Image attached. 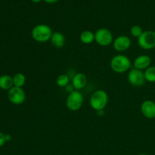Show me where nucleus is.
<instances>
[{
  "mask_svg": "<svg viewBox=\"0 0 155 155\" xmlns=\"http://www.w3.org/2000/svg\"><path fill=\"white\" fill-rule=\"evenodd\" d=\"M110 68L117 74H124L130 69L132 66L131 60L124 54H117L110 60Z\"/></svg>",
  "mask_w": 155,
  "mask_h": 155,
  "instance_id": "obj_1",
  "label": "nucleus"
},
{
  "mask_svg": "<svg viewBox=\"0 0 155 155\" xmlns=\"http://www.w3.org/2000/svg\"><path fill=\"white\" fill-rule=\"evenodd\" d=\"M52 33V30L49 26L40 24L33 27L31 32V36L36 42L43 43L50 40Z\"/></svg>",
  "mask_w": 155,
  "mask_h": 155,
  "instance_id": "obj_2",
  "label": "nucleus"
},
{
  "mask_svg": "<svg viewBox=\"0 0 155 155\" xmlns=\"http://www.w3.org/2000/svg\"><path fill=\"white\" fill-rule=\"evenodd\" d=\"M108 95L104 90H96L93 92L89 99V104L93 110H104L108 104Z\"/></svg>",
  "mask_w": 155,
  "mask_h": 155,
  "instance_id": "obj_3",
  "label": "nucleus"
},
{
  "mask_svg": "<svg viewBox=\"0 0 155 155\" xmlns=\"http://www.w3.org/2000/svg\"><path fill=\"white\" fill-rule=\"evenodd\" d=\"M83 104V94L78 90L72 91L68 94L66 99V106L71 111H77Z\"/></svg>",
  "mask_w": 155,
  "mask_h": 155,
  "instance_id": "obj_4",
  "label": "nucleus"
},
{
  "mask_svg": "<svg viewBox=\"0 0 155 155\" xmlns=\"http://www.w3.org/2000/svg\"><path fill=\"white\" fill-rule=\"evenodd\" d=\"M138 45L145 50H151L155 48V31L146 30L138 38Z\"/></svg>",
  "mask_w": 155,
  "mask_h": 155,
  "instance_id": "obj_5",
  "label": "nucleus"
},
{
  "mask_svg": "<svg viewBox=\"0 0 155 155\" xmlns=\"http://www.w3.org/2000/svg\"><path fill=\"white\" fill-rule=\"evenodd\" d=\"M95 42L101 46H107L113 43V33L107 28L98 29L95 33Z\"/></svg>",
  "mask_w": 155,
  "mask_h": 155,
  "instance_id": "obj_6",
  "label": "nucleus"
},
{
  "mask_svg": "<svg viewBox=\"0 0 155 155\" xmlns=\"http://www.w3.org/2000/svg\"><path fill=\"white\" fill-rule=\"evenodd\" d=\"M8 98L12 104L20 105L25 101L26 93L22 88L13 86L8 91Z\"/></svg>",
  "mask_w": 155,
  "mask_h": 155,
  "instance_id": "obj_7",
  "label": "nucleus"
},
{
  "mask_svg": "<svg viewBox=\"0 0 155 155\" xmlns=\"http://www.w3.org/2000/svg\"><path fill=\"white\" fill-rule=\"evenodd\" d=\"M128 81L132 86H136V87L144 86L146 82L145 74L142 71L133 68L130 70L128 74Z\"/></svg>",
  "mask_w": 155,
  "mask_h": 155,
  "instance_id": "obj_8",
  "label": "nucleus"
},
{
  "mask_svg": "<svg viewBox=\"0 0 155 155\" xmlns=\"http://www.w3.org/2000/svg\"><path fill=\"white\" fill-rule=\"evenodd\" d=\"M131 39L126 35H120L114 39L113 46L117 51L124 52L128 50L131 46Z\"/></svg>",
  "mask_w": 155,
  "mask_h": 155,
  "instance_id": "obj_9",
  "label": "nucleus"
},
{
  "mask_svg": "<svg viewBox=\"0 0 155 155\" xmlns=\"http://www.w3.org/2000/svg\"><path fill=\"white\" fill-rule=\"evenodd\" d=\"M141 112L147 119L155 118V102L152 100H145L141 104Z\"/></svg>",
  "mask_w": 155,
  "mask_h": 155,
  "instance_id": "obj_10",
  "label": "nucleus"
},
{
  "mask_svg": "<svg viewBox=\"0 0 155 155\" xmlns=\"http://www.w3.org/2000/svg\"><path fill=\"white\" fill-rule=\"evenodd\" d=\"M151 58L146 54H142L135 58L133 61V67L134 68L143 71L146 70L151 66Z\"/></svg>",
  "mask_w": 155,
  "mask_h": 155,
  "instance_id": "obj_11",
  "label": "nucleus"
},
{
  "mask_svg": "<svg viewBox=\"0 0 155 155\" xmlns=\"http://www.w3.org/2000/svg\"><path fill=\"white\" fill-rule=\"evenodd\" d=\"M87 84V77L83 73H77L72 79V86L75 90H81Z\"/></svg>",
  "mask_w": 155,
  "mask_h": 155,
  "instance_id": "obj_12",
  "label": "nucleus"
},
{
  "mask_svg": "<svg viewBox=\"0 0 155 155\" xmlns=\"http://www.w3.org/2000/svg\"><path fill=\"white\" fill-rule=\"evenodd\" d=\"M51 45L57 48H63L66 43V38L61 32H54L50 39Z\"/></svg>",
  "mask_w": 155,
  "mask_h": 155,
  "instance_id": "obj_13",
  "label": "nucleus"
},
{
  "mask_svg": "<svg viewBox=\"0 0 155 155\" xmlns=\"http://www.w3.org/2000/svg\"><path fill=\"white\" fill-rule=\"evenodd\" d=\"M13 86V77L7 75V74L0 76V89H2V90L8 91Z\"/></svg>",
  "mask_w": 155,
  "mask_h": 155,
  "instance_id": "obj_14",
  "label": "nucleus"
},
{
  "mask_svg": "<svg viewBox=\"0 0 155 155\" xmlns=\"http://www.w3.org/2000/svg\"><path fill=\"white\" fill-rule=\"evenodd\" d=\"M80 39L82 43L85 45H89L95 42V33L90 30H84L80 34Z\"/></svg>",
  "mask_w": 155,
  "mask_h": 155,
  "instance_id": "obj_15",
  "label": "nucleus"
},
{
  "mask_svg": "<svg viewBox=\"0 0 155 155\" xmlns=\"http://www.w3.org/2000/svg\"><path fill=\"white\" fill-rule=\"evenodd\" d=\"M13 77V83L14 86L16 87L22 88L26 83V77L22 73H17L14 75Z\"/></svg>",
  "mask_w": 155,
  "mask_h": 155,
  "instance_id": "obj_16",
  "label": "nucleus"
},
{
  "mask_svg": "<svg viewBox=\"0 0 155 155\" xmlns=\"http://www.w3.org/2000/svg\"><path fill=\"white\" fill-rule=\"evenodd\" d=\"M145 80L149 83H155V66H150L144 72Z\"/></svg>",
  "mask_w": 155,
  "mask_h": 155,
  "instance_id": "obj_17",
  "label": "nucleus"
},
{
  "mask_svg": "<svg viewBox=\"0 0 155 155\" xmlns=\"http://www.w3.org/2000/svg\"><path fill=\"white\" fill-rule=\"evenodd\" d=\"M69 83L70 78L66 74H61L57 77V80H56V84L61 88L66 87L67 86L69 85Z\"/></svg>",
  "mask_w": 155,
  "mask_h": 155,
  "instance_id": "obj_18",
  "label": "nucleus"
},
{
  "mask_svg": "<svg viewBox=\"0 0 155 155\" xmlns=\"http://www.w3.org/2000/svg\"><path fill=\"white\" fill-rule=\"evenodd\" d=\"M143 30H142V27L139 25H134L131 27L130 29V34L135 38H139L141 35L143 33Z\"/></svg>",
  "mask_w": 155,
  "mask_h": 155,
  "instance_id": "obj_19",
  "label": "nucleus"
},
{
  "mask_svg": "<svg viewBox=\"0 0 155 155\" xmlns=\"http://www.w3.org/2000/svg\"><path fill=\"white\" fill-rule=\"evenodd\" d=\"M5 134L2 132H0V148L2 147L3 145L5 144Z\"/></svg>",
  "mask_w": 155,
  "mask_h": 155,
  "instance_id": "obj_20",
  "label": "nucleus"
},
{
  "mask_svg": "<svg viewBox=\"0 0 155 155\" xmlns=\"http://www.w3.org/2000/svg\"><path fill=\"white\" fill-rule=\"evenodd\" d=\"M5 141L7 142H10L12 140V136L10 134H5Z\"/></svg>",
  "mask_w": 155,
  "mask_h": 155,
  "instance_id": "obj_21",
  "label": "nucleus"
},
{
  "mask_svg": "<svg viewBox=\"0 0 155 155\" xmlns=\"http://www.w3.org/2000/svg\"><path fill=\"white\" fill-rule=\"evenodd\" d=\"M46 3H48V4H53V3L57 2L58 0H44Z\"/></svg>",
  "mask_w": 155,
  "mask_h": 155,
  "instance_id": "obj_22",
  "label": "nucleus"
},
{
  "mask_svg": "<svg viewBox=\"0 0 155 155\" xmlns=\"http://www.w3.org/2000/svg\"><path fill=\"white\" fill-rule=\"evenodd\" d=\"M41 1H42V0H31V2H33L34 3H39Z\"/></svg>",
  "mask_w": 155,
  "mask_h": 155,
  "instance_id": "obj_23",
  "label": "nucleus"
},
{
  "mask_svg": "<svg viewBox=\"0 0 155 155\" xmlns=\"http://www.w3.org/2000/svg\"><path fill=\"white\" fill-rule=\"evenodd\" d=\"M137 155H148V154H137Z\"/></svg>",
  "mask_w": 155,
  "mask_h": 155,
  "instance_id": "obj_24",
  "label": "nucleus"
}]
</instances>
